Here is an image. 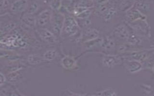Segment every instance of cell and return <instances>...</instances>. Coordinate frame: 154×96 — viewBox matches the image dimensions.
I'll return each instance as SVG.
<instances>
[{"mask_svg":"<svg viewBox=\"0 0 154 96\" xmlns=\"http://www.w3.org/2000/svg\"><path fill=\"white\" fill-rule=\"evenodd\" d=\"M65 17V16L63 13L53 11L52 13L50 23L54 34L57 35H61V34Z\"/></svg>","mask_w":154,"mask_h":96,"instance_id":"1","label":"cell"},{"mask_svg":"<svg viewBox=\"0 0 154 96\" xmlns=\"http://www.w3.org/2000/svg\"><path fill=\"white\" fill-rule=\"evenodd\" d=\"M78 28L79 26L78 23L73 17L67 16L65 17L62 32L64 31L66 34H67L69 36H72L75 35L78 32Z\"/></svg>","mask_w":154,"mask_h":96,"instance_id":"2","label":"cell"},{"mask_svg":"<svg viewBox=\"0 0 154 96\" xmlns=\"http://www.w3.org/2000/svg\"><path fill=\"white\" fill-rule=\"evenodd\" d=\"M38 34L45 41L49 44H54L57 42V38L54 33L46 28H40L37 30Z\"/></svg>","mask_w":154,"mask_h":96,"instance_id":"3","label":"cell"},{"mask_svg":"<svg viewBox=\"0 0 154 96\" xmlns=\"http://www.w3.org/2000/svg\"><path fill=\"white\" fill-rule=\"evenodd\" d=\"M52 13V11L49 9L43 11L36 19V24L41 27L46 25L49 22H51Z\"/></svg>","mask_w":154,"mask_h":96,"instance_id":"4","label":"cell"},{"mask_svg":"<svg viewBox=\"0 0 154 96\" xmlns=\"http://www.w3.org/2000/svg\"><path fill=\"white\" fill-rule=\"evenodd\" d=\"M27 7L26 0H17L12 4L11 9L14 12H22L27 9Z\"/></svg>","mask_w":154,"mask_h":96,"instance_id":"5","label":"cell"},{"mask_svg":"<svg viewBox=\"0 0 154 96\" xmlns=\"http://www.w3.org/2000/svg\"><path fill=\"white\" fill-rule=\"evenodd\" d=\"M61 65L64 68L71 70L75 68L76 66V62L73 58L66 56L61 59Z\"/></svg>","mask_w":154,"mask_h":96,"instance_id":"6","label":"cell"},{"mask_svg":"<svg viewBox=\"0 0 154 96\" xmlns=\"http://www.w3.org/2000/svg\"><path fill=\"white\" fill-rule=\"evenodd\" d=\"M31 14H28L25 16L22 19V22L27 26L29 28H34L36 25V19Z\"/></svg>","mask_w":154,"mask_h":96,"instance_id":"7","label":"cell"},{"mask_svg":"<svg viewBox=\"0 0 154 96\" xmlns=\"http://www.w3.org/2000/svg\"><path fill=\"white\" fill-rule=\"evenodd\" d=\"M116 34L119 38L121 39H125L127 38L128 36V32L126 29V28L123 26H120L117 28H116Z\"/></svg>","mask_w":154,"mask_h":96,"instance_id":"8","label":"cell"},{"mask_svg":"<svg viewBox=\"0 0 154 96\" xmlns=\"http://www.w3.org/2000/svg\"><path fill=\"white\" fill-rule=\"evenodd\" d=\"M57 52L54 49H50L46 51L43 55V59L47 61H52L56 58Z\"/></svg>","mask_w":154,"mask_h":96,"instance_id":"9","label":"cell"},{"mask_svg":"<svg viewBox=\"0 0 154 96\" xmlns=\"http://www.w3.org/2000/svg\"><path fill=\"white\" fill-rule=\"evenodd\" d=\"M98 35V32L95 29H87L85 31L84 37L87 41L94 39Z\"/></svg>","mask_w":154,"mask_h":96,"instance_id":"10","label":"cell"},{"mask_svg":"<svg viewBox=\"0 0 154 96\" xmlns=\"http://www.w3.org/2000/svg\"><path fill=\"white\" fill-rule=\"evenodd\" d=\"M43 59L37 55H31L28 56V61L31 64H38L42 63Z\"/></svg>","mask_w":154,"mask_h":96,"instance_id":"11","label":"cell"},{"mask_svg":"<svg viewBox=\"0 0 154 96\" xmlns=\"http://www.w3.org/2000/svg\"><path fill=\"white\" fill-rule=\"evenodd\" d=\"M114 57L113 56H106L103 59V64L107 67H112L114 65L116 64V59H114Z\"/></svg>","mask_w":154,"mask_h":96,"instance_id":"12","label":"cell"},{"mask_svg":"<svg viewBox=\"0 0 154 96\" xmlns=\"http://www.w3.org/2000/svg\"><path fill=\"white\" fill-rule=\"evenodd\" d=\"M38 8V4L36 2H33L32 4H31V5L29 7V8L28 9H26L27 10L26 13L28 14H32L37 10Z\"/></svg>","mask_w":154,"mask_h":96,"instance_id":"13","label":"cell"},{"mask_svg":"<svg viewBox=\"0 0 154 96\" xmlns=\"http://www.w3.org/2000/svg\"><path fill=\"white\" fill-rule=\"evenodd\" d=\"M90 14V11H89L88 10H85V11H82V13H81L80 14H79L78 15H77V17L81 19H85L87 17H88Z\"/></svg>","mask_w":154,"mask_h":96,"instance_id":"14","label":"cell"},{"mask_svg":"<svg viewBox=\"0 0 154 96\" xmlns=\"http://www.w3.org/2000/svg\"><path fill=\"white\" fill-rule=\"evenodd\" d=\"M5 81H6V78L5 76L2 73L0 72V87L2 86L5 84Z\"/></svg>","mask_w":154,"mask_h":96,"instance_id":"15","label":"cell"},{"mask_svg":"<svg viewBox=\"0 0 154 96\" xmlns=\"http://www.w3.org/2000/svg\"><path fill=\"white\" fill-rule=\"evenodd\" d=\"M64 1H69V2H70V1H72V0H64Z\"/></svg>","mask_w":154,"mask_h":96,"instance_id":"16","label":"cell"},{"mask_svg":"<svg viewBox=\"0 0 154 96\" xmlns=\"http://www.w3.org/2000/svg\"><path fill=\"white\" fill-rule=\"evenodd\" d=\"M49 2H51V1H53V0H49Z\"/></svg>","mask_w":154,"mask_h":96,"instance_id":"17","label":"cell"}]
</instances>
